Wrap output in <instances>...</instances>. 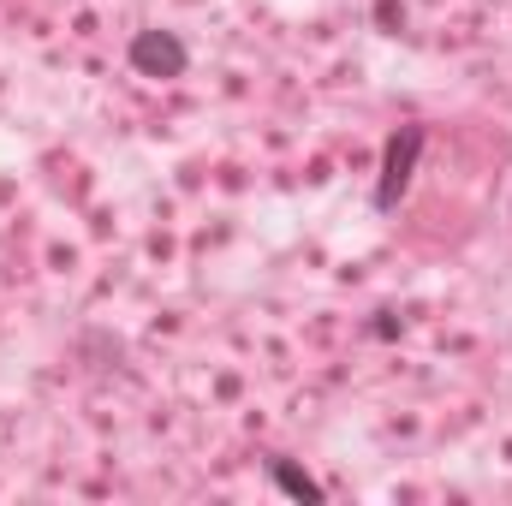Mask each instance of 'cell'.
<instances>
[{"label": "cell", "instance_id": "2", "mask_svg": "<svg viewBox=\"0 0 512 506\" xmlns=\"http://www.w3.org/2000/svg\"><path fill=\"white\" fill-rule=\"evenodd\" d=\"M126 60H131L137 78H179L191 66V48L173 30H137L126 42Z\"/></svg>", "mask_w": 512, "mask_h": 506}, {"label": "cell", "instance_id": "5", "mask_svg": "<svg viewBox=\"0 0 512 506\" xmlns=\"http://www.w3.org/2000/svg\"><path fill=\"white\" fill-rule=\"evenodd\" d=\"M399 334V322L387 316V310H376V322H370V340H393Z\"/></svg>", "mask_w": 512, "mask_h": 506}, {"label": "cell", "instance_id": "1", "mask_svg": "<svg viewBox=\"0 0 512 506\" xmlns=\"http://www.w3.org/2000/svg\"><path fill=\"white\" fill-rule=\"evenodd\" d=\"M423 149H429V126L405 120V126L387 131L382 167H376V191H370L376 215H393V209L405 203V191H411V179H417V161H423Z\"/></svg>", "mask_w": 512, "mask_h": 506}, {"label": "cell", "instance_id": "4", "mask_svg": "<svg viewBox=\"0 0 512 506\" xmlns=\"http://www.w3.org/2000/svg\"><path fill=\"white\" fill-rule=\"evenodd\" d=\"M376 18H382L387 30H399V24H405V6H399V0H376Z\"/></svg>", "mask_w": 512, "mask_h": 506}, {"label": "cell", "instance_id": "3", "mask_svg": "<svg viewBox=\"0 0 512 506\" xmlns=\"http://www.w3.org/2000/svg\"><path fill=\"white\" fill-rule=\"evenodd\" d=\"M268 483H274L280 495H292V501H310V506L328 501V489H322L304 465H292V459H268Z\"/></svg>", "mask_w": 512, "mask_h": 506}]
</instances>
